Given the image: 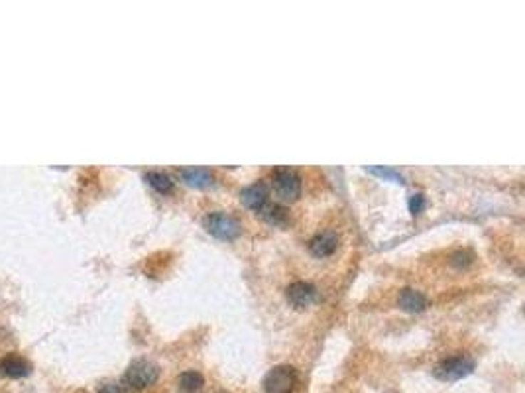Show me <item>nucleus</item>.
Returning a JSON list of instances; mask_svg holds the SVG:
<instances>
[{
  "instance_id": "nucleus-1",
  "label": "nucleus",
  "mask_w": 525,
  "mask_h": 393,
  "mask_svg": "<svg viewBox=\"0 0 525 393\" xmlns=\"http://www.w3.org/2000/svg\"><path fill=\"white\" fill-rule=\"evenodd\" d=\"M157 376H160V368H157L154 362L136 360L128 366L126 374L123 376L120 385L124 387V392H126V389L140 392V389H146L150 385L156 384Z\"/></svg>"
},
{
  "instance_id": "nucleus-2",
  "label": "nucleus",
  "mask_w": 525,
  "mask_h": 393,
  "mask_svg": "<svg viewBox=\"0 0 525 393\" xmlns=\"http://www.w3.org/2000/svg\"><path fill=\"white\" fill-rule=\"evenodd\" d=\"M271 187L281 201L291 203L301 193V177L291 167H278L271 173Z\"/></svg>"
},
{
  "instance_id": "nucleus-3",
  "label": "nucleus",
  "mask_w": 525,
  "mask_h": 393,
  "mask_svg": "<svg viewBox=\"0 0 525 393\" xmlns=\"http://www.w3.org/2000/svg\"><path fill=\"white\" fill-rule=\"evenodd\" d=\"M297 385V372L293 366L281 364L271 368L264 377V392L266 393H291Z\"/></svg>"
},
{
  "instance_id": "nucleus-4",
  "label": "nucleus",
  "mask_w": 525,
  "mask_h": 393,
  "mask_svg": "<svg viewBox=\"0 0 525 393\" xmlns=\"http://www.w3.org/2000/svg\"><path fill=\"white\" fill-rule=\"evenodd\" d=\"M474 370V362L468 356H452L447 360L439 362L433 370V374L443 382H457L460 377L468 376Z\"/></svg>"
},
{
  "instance_id": "nucleus-5",
  "label": "nucleus",
  "mask_w": 525,
  "mask_h": 393,
  "mask_svg": "<svg viewBox=\"0 0 525 393\" xmlns=\"http://www.w3.org/2000/svg\"><path fill=\"white\" fill-rule=\"evenodd\" d=\"M207 232H211L213 236L221 238V240H232L240 234V224L236 219H232L230 214L224 213H211L207 214L205 221Z\"/></svg>"
},
{
  "instance_id": "nucleus-6",
  "label": "nucleus",
  "mask_w": 525,
  "mask_h": 393,
  "mask_svg": "<svg viewBox=\"0 0 525 393\" xmlns=\"http://www.w3.org/2000/svg\"><path fill=\"white\" fill-rule=\"evenodd\" d=\"M286 297H288V301L291 307H296V309H307V307L315 301L317 289H315V285H311V283H307V281H296V283H291V285L288 287Z\"/></svg>"
},
{
  "instance_id": "nucleus-7",
  "label": "nucleus",
  "mask_w": 525,
  "mask_h": 393,
  "mask_svg": "<svg viewBox=\"0 0 525 393\" xmlns=\"http://www.w3.org/2000/svg\"><path fill=\"white\" fill-rule=\"evenodd\" d=\"M268 197H270V189H268V185H266L264 181H258V183H252V185H248L246 189H242L240 201H242V205L248 206L250 211L258 213V211L268 203Z\"/></svg>"
},
{
  "instance_id": "nucleus-8",
  "label": "nucleus",
  "mask_w": 525,
  "mask_h": 393,
  "mask_svg": "<svg viewBox=\"0 0 525 393\" xmlns=\"http://www.w3.org/2000/svg\"><path fill=\"white\" fill-rule=\"evenodd\" d=\"M0 374L6 377H12V379H18V377H26L32 374V364L18 356V354H6L2 360H0Z\"/></svg>"
},
{
  "instance_id": "nucleus-9",
  "label": "nucleus",
  "mask_w": 525,
  "mask_h": 393,
  "mask_svg": "<svg viewBox=\"0 0 525 393\" xmlns=\"http://www.w3.org/2000/svg\"><path fill=\"white\" fill-rule=\"evenodd\" d=\"M338 246V236L335 232H319V234H315L311 238V242H309V250H311L313 256H317V258H327V256L335 254V250H337Z\"/></svg>"
},
{
  "instance_id": "nucleus-10",
  "label": "nucleus",
  "mask_w": 525,
  "mask_h": 393,
  "mask_svg": "<svg viewBox=\"0 0 525 393\" xmlns=\"http://www.w3.org/2000/svg\"><path fill=\"white\" fill-rule=\"evenodd\" d=\"M181 179L185 181L187 185L197 189H205L209 185H213V175L205 167H185L180 172Z\"/></svg>"
},
{
  "instance_id": "nucleus-11",
  "label": "nucleus",
  "mask_w": 525,
  "mask_h": 393,
  "mask_svg": "<svg viewBox=\"0 0 525 393\" xmlns=\"http://www.w3.org/2000/svg\"><path fill=\"white\" fill-rule=\"evenodd\" d=\"M397 305L402 307L403 311L421 313L425 311L427 299L425 295L419 293L415 289H403V291H400V297H397Z\"/></svg>"
},
{
  "instance_id": "nucleus-12",
  "label": "nucleus",
  "mask_w": 525,
  "mask_h": 393,
  "mask_svg": "<svg viewBox=\"0 0 525 393\" xmlns=\"http://www.w3.org/2000/svg\"><path fill=\"white\" fill-rule=\"evenodd\" d=\"M256 214H258L260 219H264L268 224H274V226H281V224L288 222V211L279 205V203H270V201H268V203H266Z\"/></svg>"
},
{
  "instance_id": "nucleus-13",
  "label": "nucleus",
  "mask_w": 525,
  "mask_h": 393,
  "mask_svg": "<svg viewBox=\"0 0 525 393\" xmlns=\"http://www.w3.org/2000/svg\"><path fill=\"white\" fill-rule=\"evenodd\" d=\"M177 384H180V389L183 393H197L201 387H203V376L195 372V370H189V372H183L177 379Z\"/></svg>"
},
{
  "instance_id": "nucleus-14",
  "label": "nucleus",
  "mask_w": 525,
  "mask_h": 393,
  "mask_svg": "<svg viewBox=\"0 0 525 393\" xmlns=\"http://www.w3.org/2000/svg\"><path fill=\"white\" fill-rule=\"evenodd\" d=\"M144 179L148 181L150 185L156 189L157 193H170L173 189L172 177L164 172H148L144 175Z\"/></svg>"
},
{
  "instance_id": "nucleus-15",
  "label": "nucleus",
  "mask_w": 525,
  "mask_h": 393,
  "mask_svg": "<svg viewBox=\"0 0 525 393\" xmlns=\"http://www.w3.org/2000/svg\"><path fill=\"white\" fill-rule=\"evenodd\" d=\"M368 172L374 173V175H380V177H384V179H392L397 181V183H403L402 175L397 172H394V169H388V167H368Z\"/></svg>"
},
{
  "instance_id": "nucleus-16",
  "label": "nucleus",
  "mask_w": 525,
  "mask_h": 393,
  "mask_svg": "<svg viewBox=\"0 0 525 393\" xmlns=\"http://www.w3.org/2000/svg\"><path fill=\"white\" fill-rule=\"evenodd\" d=\"M423 209H425V197L421 195V193H415V195L410 197V211L413 216H417V214L423 213Z\"/></svg>"
},
{
  "instance_id": "nucleus-17",
  "label": "nucleus",
  "mask_w": 525,
  "mask_h": 393,
  "mask_svg": "<svg viewBox=\"0 0 525 393\" xmlns=\"http://www.w3.org/2000/svg\"><path fill=\"white\" fill-rule=\"evenodd\" d=\"M99 393H124V387L120 384H105Z\"/></svg>"
}]
</instances>
